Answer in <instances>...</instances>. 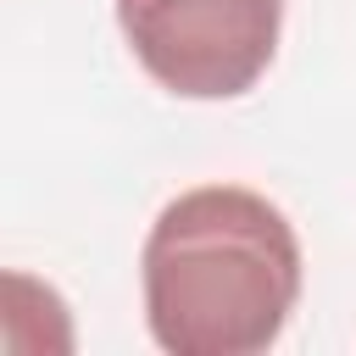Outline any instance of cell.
<instances>
[{
	"label": "cell",
	"mask_w": 356,
	"mask_h": 356,
	"mask_svg": "<svg viewBox=\"0 0 356 356\" xmlns=\"http://www.w3.org/2000/svg\"><path fill=\"white\" fill-rule=\"evenodd\" d=\"M295 222L245 184L172 195L139 250L145 328L167 356H261L300 300Z\"/></svg>",
	"instance_id": "obj_1"
},
{
	"label": "cell",
	"mask_w": 356,
	"mask_h": 356,
	"mask_svg": "<svg viewBox=\"0 0 356 356\" xmlns=\"http://www.w3.org/2000/svg\"><path fill=\"white\" fill-rule=\"evenodd\" d=\"M134 61L178 100H239L278 56L284 0H117Z\"/></svg>",
	"instance_id": "obj_2"
}]
</instances>
